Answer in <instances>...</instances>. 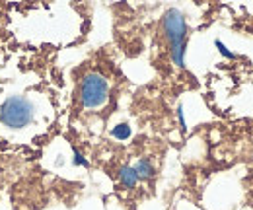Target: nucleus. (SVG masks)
Listing matches in <instances>:
<instances>
[{"instance_id":"obj_1","label":"nucleus","mask_w":253,"mask_h":210,"mask_svg":"<svg viewBox=\"0 0 253 210\" xmlns=\"http://www.w3.org/2000/svg\"><path fill=\"white\" fill-rule=\"evenodd\" d=\"M162 28L171 49V59L175 66H185V49H187V20L179 8H169L162 18Z\"/></svg>"},{"instance_id":"obj_2","label":"nucleus","mask_w":253,"mask_h":210,"mask_svg":"<svg viewBox=\"0 0 253 210\" xmlns=\"http://www.w3.org/2000/svg\"><path fill=\"white\" fill-rule=\"evenodd\" d=\"M33 117H35V105L26 95H12L0 107V121L14 130L30 126Z\"/></svg>"},{"instance_id":"obj_3","label":"nucleus","mask_w":253,"mask_h":210,"mask_svg":"<svg viewBox=\"0 0 253 210\" xmlns=\"http://www.w3.org/2000/svg\"><path fill=\"white\" fill-rule=\"evenodd\" d=\"M109 97V84L105 76L92 72L86 74L80 84V103L86 109H97L101 107Z\"/></svg>"},{"instance_id":"obj_4","label":"nucleus","mask_w":253,"mask_h":210,"mask_svg":"<svg viewBox=\"0 0 253 210\" xmlns=\"http://www.w3.org/2000/svg\"><path fill=\"white\" fill-rule=\"evenodd\" d=\"M132 169H134V173H136L138 181H148L156 175V169H154V166H152V162H150L148 158L138 160V162L132 166Z\"/></svg>"},{"instance_id":"obj_5","label":"nucleus","mask_w":253,"mask_h":210,"mask_svg":"<svg viewBox=\"0 0 253 210\" xmlns=\"http://www.w3.org/2000/svg\"><path fill=\"white\" fill-rule=\"evenodd\" d=\"M119 181H121V185H123V187H126V189L136 187L138 177H136V173H134L132 166H123V168L119 169Z\"/></svg>"},{"instance_id":"obj_6","label":"nucleus","mask_w":253,"mask_h":210,"mask_svg":"<svg viewBox=\"0 0 253 210\" xmlns=\"http://www.w3.org/2000/svg\"><path fill=\"white\" fill-rule=\"evenodd\" d=\"M130 134H132V130H130V126L126 123H119V125H115L111 128V136L117 138V140H126Z\"/></svg>"},{"instance_id":"obj_7","label":"nucleus","mask_w":253,"mask_h":210,"mask_svg":"<svg viewBox=\"0 0 253 210\" xmlns=\"http://www.w3.org/2000/svg\"><path fill=\"white\" fill-rule=\"evenodd\" d=\"M72 164H74V166H80V168H90V162L78 152V148H74V146H72Z\"/></svg>"},{"instance_id":"obj_8","label":"nucleus","mask_w":253,"mask_h":210,"mask_svg":"<svg viewBox=\"0 0 253 210\" xmlns=\"http://www.w3.org/2000/svg\"><path fill=\"white\" fill-rule=\"evenodd\" d=\"M214 47L218 49V53H220L222 57H226V59H236V55H234V53H232V51L222 43L220 39H216V41H214Z\"/></svg>"},{"instance_id":"obj_9","label":"nucleus","mask_w":253,"mask_h":210,"mask_svg":"<svg viewBox=\"0 0 253 210\" xmlns=\"http://www.w3.org/2000/svg\"><path fill=\"white\" fill-rule=\"evenodd\" d=\"M177 119H179V126H181V130L185 132V130H187V123H185V115H183V107H181V105L177 107Z\"/></svg>"}]
</instances>
